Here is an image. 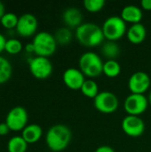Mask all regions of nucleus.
<instances>
[{
    "mask_svg": "<svg viewBox=\"0 0 151 152\" xmlns=\"http://www.w3.org/2000/svg\"><path fill=\"white\" fill-rule=\"evenodd\" d=\"M28 145L21 136H13L8 141L7 151L8 152H26Z\"/></svg>",
    "mask_w": 151,
    "mask_h": 152,
    "instance_id": "412c9836",
    "label": "nucleus"
},
{
    "mask_svg": "<svg viewBox=\"0 0 151 152\" xmlns=\"http://www.w3.org/2000/svg\"><path fill=\"white\" fill-rule=\"evenodd\" d=\"M141 8L145 11H151V0H142Z\"/></svg>",
    "mask_w": 151,
    "mask_h": 152,
    "instance_id": "c85d7f7f",
    "label": "nucleus"
},
{
    "mask_svg": "<svg viewBox=\"0 0 151 152\" xmlns=\"http://www.w3.org/2000/svg\"><path fill=\"white\" fill-rule=\"evenodd\" d=\"M22 48H23V45L19 39L10 38L6 41L4 51L8 53L9 54L14 55V54H18L19 53H20Z\"/></svg>",
    "mask_w": 151,
    "mask_h": 152,
    "instance_id": "393cba45",
    "label": "nucleus"
},
{
    "mask_svg": "<svg viewBox=\"0 0 151 152\" xmlns=\"http://www.w3.org/2000/svg\"><path fill=\"white\" fill-rule=\"evenodd\" d=\"M54 37H55L58 45H67L73 39V33H72L71 28H69L68 27H62V28H60L56 31Z\"/></svg>",
    "mask_w": 151,
    "mask_h": 152,
    "instance_id": "4be33fe9",
    "label": "nucleus"
},
{
    "mask_svg": "<svg viewBox=\"0 0 151 152\" xmlns=\"http://www.w3.org/2000/svg\"><path fill=\"white\" fill-rule=\"evenodd\" d=\"M5 13V7H4V4L0 1V19L3 17V15Z\"/></svg>",
    "mask_w": 151,
    "mask_h": 152,
    "instance_id": "2f4dec72",
    "label": "nucleus"
},
{
    "mask_svg": "<svg viewBox=\"0 0 151 152\" xmlns=\"http://www.w3.org/2000/svg\"><path fill=\"white\" fill-rule=\"evenodd\" d=\"M148 98L144 94H130L124 102V109L128 115L141 116L148 109Z\"/></svg>",
    "mask_w": 151,
    "mask_h": 152,
    "instance_id": "1a4fd4ad",
    "label": "nucleus"
},
{
    "mask_svg": "<svg viewBox=\"0 0 151 152\" xmlns=\"http://www.w3.org/2000/svg\"><path fill=\"white\" fill-rule=\"evenodd\" d=\"M6 38L4 37V36L3 34L0 33V53L4 51V48H5V44H6Z\"/></svg>",
    "mask_w": 151,
    "mask_h": 152,
    "instance_id": "c756f323",
    "label": "nucleus"
},
{
    "mask_svg": "<svg viewBox=\"0 0 151 152\" xmlns=\"http://www.w3.org/2000/svg\"><path fill=\"white\" fill-rule=\"evenodd\" d=\"M43 135V129L39 125L30 124L28 125L21 131V137L26 141L28 144H33L37 142Z\"/></svg>",
    "mask_w": 151,
    "mask_h": 152,
    "instance_id": "f3484780",
    "label": "nucleus"
},
{
    "mask_svg": "<svg viewBox=\"0 0 151 152\" xmlns=\"http://www.w3.org/2000/svg\"><path fill=\"white\" fill-rule=\"evenodd\" d=\"M126 37L132 44L140 45L143 43L147 37V29L142 23L133 24L129 28H127Z\"/></svg>",
    "mask_w": 151,
    "mask_h": 152,
    "instance_id": "dca6fc26",
    "label": "nucleus"
},
{
    "mask_svg": "<svg viewBox=\"0 0 151 152\" xmlns=\"http://www.w3.org/2000/svg\"><path fill=\"white\" fill-rule=\"evenodd\" d=\"M101 29L107 41L117 42L126 35L127 26L126 22L121 18V16L113 15L104 20Z\"/></svg>",
    "mask_w": 151,
    "mask_h": 152,
    "instance_id": "20e7f679",
    "label": "nucleus"
},
{
    "mask_svg": "<svg viewBox=\"0 0 151 152\" xmlns=\"http://www.w3.org/2000/svg\"><path fill=\"white\" fill-rule=\"evenodd\" d=\"M36 56L49 57L53 55L57 48V41L53 35L47 31H40L36 33L32 41Z\"/></svg>",
    "mask_w": 151,
    "mask_h": 152,
    "instance_id": "39448f33",
    "label": "nucleus"
},
{
    "mask_svg": "<svg viewBox=\"0 0 151 152\" xmlns=\"http://www.w3.org/2000/svg\"><path fill=\"white\" fill-rule=\"evenodd\" d=\"M75 37L82 45L86 47L99 46L105 40L101 27L93 22L82 23L76 28Z\"/></svg>",
    "mask_w": 151,
    "mask_h": 152,
    "instance_id": "f03ea898",
    "label": "nucleus"
},
{
    "mask_svg": "<svg viewBox=\"0 0 151 152\" xmlns=\"http://www.w3.org/2000/svg\"><path fill=\"white\" fill-rule=\"evenodd\" d=\"M102 73L108 77H117L121 73V65L117 60H107L103 62Z\"/></svg>",
    "mask_w": 151,
    "mask_h": 152,
    "instance_id": "6ab92c4d",
    "label": "nucleus"
},
{
    "mask_svg": "<svg viewBox=\"0 0 151 152\" xmlns=\"http://www.w3.org/2000/svg\"><path fill=\"white\" fill-rule=\"evenodd\" d=\"M151 85L150 77L144 71L134 72L128 80V88L131 94H144Z\"/></svg>",
    "mask_w": 151,
    "mask_h": 152,
    "instance_id": "f8f14e48",
    "label": "nucleus"
},
{
    "mask_svg": "<svg viewBox=\"0 0 151 152\" xmlns=\"http://www.w3.org/2000/svg\"><path fill=\"white\" fill-rule=\"evenodd\" d=\"M124 133L133 138L142 136L145 132V123L140 116L127 115L121 123Z\"/></svg>",
    "mask_w": 151,
    "mask_h": 152,
    "instance_id": "9d476101",
    "label": "nucleus"
},
{
    "mask_svg": "<svg viewBox=\"0 0 151 152\" xmlns=\"http://www.w3.org/2000/svg\"><path fill=\"white\" fill-rule=\"evenodd\" d=\"M84 7L90 12H98L105 6L104 0H85L83 2Z\"/></svg>",
    "mask_w": 151,
    "mask_h": 152,
    "instance_id": "a878e982",
    "label": "nucleus"
},
{
    "mask_svg": "<svg viewBox=\"0 0 151 152\" xmlns=\"http://www.w3.org/2000/svg\"><path fill=\"white\" fill-rule=\"evenodd\" d=\"M28 115L25 108L15 106L9 110L5 118V123L11 131H22L28 125Z\"/></svg>",
    "mask_w": 151,
    "mask_h": 152,
    "instance_id": "0eeeda50",
    "label": "nucleus"
},
{
    "mask_svg": "<svg viewBox=\"0 0 151 152\" xmlns=\"http://www.w3.org/2000/svg\"><path fill=\"white\" fill-rule=\"evenodd\" d=\"M28 68L30 73L37 79L44 80L48 78L53 73L52 61L47 57L36 56L28 61Z\"/></svg>",
    "mask_w": 151,
    "mask_h": 152,
    "instance_id": "6e6552de",
    "label": "nucleus"
},
{
    "mask_svg": "<svg viewBox=\"0 0 151 152\" xmlns=\"http://www.w3.org/2000/svg\"><path fill=\"white\" fill-rule=\"evenodd\" d=\"M148 102H149V105L151 106V91L149 93V95H148Z\"/></svg>",
    "mask_w": 151,
    "mask_h": 152,
    "instance_id": "473e14b6",
    "label": "nucleus"
},
{
    "mask_svg": "<svg viewBox=\"0 0 151 152\" xmlns=\"http://www.w3.org/2000/svg\"><path fill=\"white\" fill-rule=\"evenodd\" d=\"M85 79L83 72L77 68H69L62 74V80L65 86L74 91L80 90Z\"/></svg>",
    "mask_w": 151,
    "mask_h": 152,
    "instance_id": "ddd939ff",
    "label": "nucleus"
},
{
    "mask_svg": "<svg viewBox=\"0 0 151 152\" xmlns=\"http://www.w3.org/2000/svg\"><path fill=\"white\" fill-rule=\"evenodd\" d=\"M72 139L71 130L65 125L51 126L45 135V142L53 152H61L67 149Z\"/></svg>",
    "mask_w": 151,
    "mask_h": 152,
    "instance_id": "f257e3e1",
    "label": "nucleus"
},
{
    "mask_svg": "<svg viewBox=\"0 0 151 152\" xmlns=\"http://www.w3.org/2000/svg\"><path fill=\"white\" fill-rule=\"evenodd\" d=\"M12 74V67L10 61L3 57L0 56V85L7 82Z\"/></svg>",
    "mask_w": 151,
    "mask_h": 152,
    "instance_id": "5701e85b",
    "label": "nucleus"
},
{
    "mask_svg": "<svg viewBox=\"0 0 151 152\" xmlns=\"http://www.w3.org/2000/svg\"><path fill=\"white\" fill-rule=\"evenodd\" d=\"M80 91L85 97L91 99H94L100 93L98 84L92 78L85 79Z\"/></svg>",
    "mask_w": 151,
    "mask_h": 152,
    "instance_id": "aec40b11",
    "label": "nucleus"
},
{
    "mask_svg": "<svg viewBox=\"0 0 151 152\" xmlns=\"http://www.w3.org/2000/svg\"><path fill=\"white\" fill-rule=\"evenodd\" d=\"M25 51L28 53H35V48L33 43H28L25 45Z\"/></svg>",
    "mask_w": 151,
    "mask_h": 152,
    "instance_id": "7c9ffc66",
    "label": "nucleus"
},
{
    "mask_svg": "<svg viewBox=\"0 0 151 152\" xmlns=\"http://www.w3.org/2000/svg\"><path fill=\"white\" fill-rule=\"evenodd\" d=\"M120 16L126 23H131L133 25L141 23L143 18V12L141 7L135 4H128L122 9Z\"/></svg>",
    "mask_w": 151,
    "mask_h": 152,
    "instance_id": "4468645a",
    "label": "nucleus"
},
{
    "mask_svg": "<svg viewBox=\"0 0 151 152\" xmlns=\"http://www.w3.org/2000/svg\"><path fill=\"white\" fill-rule=\"evenodd\" d=\"M95 109L104 114L115 112L119 106V101L117 95L109 91H101L93 99Z\"/></svg>",
    "mask_w": 151,
    "mask_h": 152,
    "instance_id": "423d86ee",
    "label": "nucleus"
},
{
    "mask_svg": "<svg viewBox=\"0 0 151 152\" xmlns=\"http://www.w3.org/2000/svg\"><path fill=\"white\" fill-rule=\"evenodd\" d=\"M38 27V21L36 17L29 12L23 13L19 17V20L16 26L17 33L23 37H29L36 34Z\"/></svg>",
    "mask_w": 151,
    "mask_h": 152,
    "instance_id": "9b49d317",
    "label": "nucleus"
},
{
    "mask_svg": "<svg viewBox=\"0 0 151 152\" xmlns=\"http://www.w3.org/2000/svg\"><path fill=\"white\" fill-rule=\"evenodd\" d=\"M94 152H116L115 150L110 147V146H108V145H102V146H100L98 147L95 151Z\"/></svg>",
    "mask_w": 151,
    "mask_h": 152,
    "instance_id": "cd10ccee",
    "label": "nucleus"
},
{
    "mask_svg": "<svg viewBox=\"0 0 151 152\" xmlns=\"http://www.w3.org/2000/svg\"><path fill=\"white\" fill-rule=\"evenodd\" d=\"M79 69L85 77L93 78L102 74L103 61L99 54L88 51L84 53L78 60Z\"/></svg>",
    "mask_w": 151,
    "mask_h": 152,
    "instance_id": "7ed1b4c3",
    "label": "nucleus"
},
{
    "mask_svg": "<svg viewBox=\"0 0 151 152\" xmlns=\"http://www.w3.org/2000/svg\"><path fill=\"white\" fill-rule=\"evenodd\" d=\"M62 20L66 24V27L76 29L83 23V15L79 9L69 7L63 12Z\"/></svg>",
    "mask_w": 151,
    "mask_h": 152,
    "instance_id": "2eb2a0df",
    "label": "nucleus"
},
{
    "mask_svg": "<svg viewBox=\"0 0 151 152\" xmlns=\"http://www.w3.org/2000/svg\"><path fill=\"white\" fill-rule=\"evenodd\" d=\"M19 20V17L13 13V12H5L3 17L0 19V23L1 25L7 28V29H12V28H16L17 23Z\"/></svg>",
    "mask_w": 151,
    "mask_h": 152,
    "instance_id": "b1692460",
    "label": "nucleus"
},
{
    "mask_svg": "<svg viewBox=\"0 0 151 152\" xmlns=\"http://www.w3.org/2000/svg\"><path fill=\"white\" fill-rule=\"evenodd\" d=\"M10 128L8 127V126L6 125L5 122L4 123H0V136H4V135H6L8 133H9Z\"/></svg>",
    "mask_w": 151,
    "mask_h": 152,
    "instance_id": "bb28decb",
    "label": "nucleus"
},
{
    "mask_svg": "<svg viewBox=\"0 0 151 152\" xmlns=\"http://www.w3.org/2000/svg\"><path fill=\"white\" fill-rule=\"evenodd\" d=\"M101 53L108 60H116L120 53V47L115 41H106L101 45Z\"/></svg>",
    "mask_w": 151,
    "mask_h": 152,
    "instance_id": "a211bd4d",
    "label": "nucleus"
}]
</instances>
